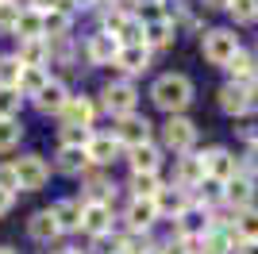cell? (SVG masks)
Listing matches in <instances>:
<instances>
[{
    "label": "cell",
    "mask_w": 258,
    "mask_h": 254,
    "mask_svg": "<svg viewBox=\"0 0 258 254\" xmlns=\"http://www.w3.org/2000/svg\"><path fill=\"white\" fill-rule=\"evenodd\" d=\"M12 208H16V193H4V189H0V216H8Z\"/></svg>",
    "instance_id": "obj_48"
},
{
    "label": "cell",
    "mask_w": 258,
    "mask_h": 254,
    "mask_svg": "<svg viewBox=\"0 0 258 254\" xmlns=\"http://www.w3.org/2000/svg\"><path fill=\"white\" fill-rule=\"evenodd\" d=\"M54 254H89V250H81V246H62V250H54Z\"/></svg>",
    "instance_id": "obj_52"
},
{
    "label": "cell",
    "mask_w": 258,
    "mask_h": 254,
    "mask_svg": "<svg viewBox=\"0 0 258 254\" xmlns=\"http://www.w3.org/2000/svg\"><path fill=\"white\" fill-rule=\"evenodd\" d=\"M254 58H258V46H254Z\"/></svg>",
    "instance_id": "obj_55"
},
{
    "label": "cell",
    "mask_w": 258,
    "mask_h": 254,
    "mask_svg": "<svg viewBox=\"0 0 258 254\" xmlns=\"http://www.w3.org/2000/svg\"><path fill=\"white\" fill-rule=\"evenodd\" d=\"M112 135L119 139V147H123V150H131V147H143V143H151L154 123H151L147 116H139V112H131V116H119V119H116Z\"/></svg>",
    "instance_id": "obj_7"
},
{
    "label": "cell",
    "mask_w": 258,
    "mask_h": 254,
    "mask_svg": "<svg viewBox=\"0 0 258 254\" xmlns=\"http://www.w3.org/2000/svg\"><path fill=\"white\" fill-rule=\"evenodd\" d=\"M23 4L20 0H0V35H16V20H20Z\"/></svg>",
    "instance_id": "obj_40"
},
{
    "label": "cell",
    "mask_w": 258,
    "mask_h": 254,
    "mask_svg": "<svg viewBox=\"0 0 258 254\" xmlns=\"http://www.w3.org/2000/svg\"><path fill=\"white\" fill-rule=\"evenodd\" d=\"M93 127H58V147H81L85 150L89 143H93Z\"/></svg>",
    "instance_id": "obj_36"
},
{
    "label": "cell",
    "mask_w": 258,
    "mask_h": 254,
    "mask_svg": "<svg viewBox=\"0 0 258 254\" xmlns=\"http://www.w3.org/2000/svg\"><path fill=\"white\" fill-rule=\"evenodd\" d=\"M23 143V123L20 119H0V154H8Z\"/></svg>",
    "instance_id": "obj_37"
},
{
    "label": "cell",
    "mask_w": 258,
    "mask_h": 254,
    "mask_svg": "<svg viewBox=\"0 0 258 254\" xmlns=\"http://www.w3.org/2000/svg\"><path fill=\"white\" fill-rule=\"evenodd\" d=\"M119 227L123 231H154V223L162 220L158 216V204L154 201H127V208H123V216H119Z\"/></svg>",
    "instance_id": "obj_12"
},
{
    "label": "cell",
    "mask_w": 258,
    "mask_h": 254,
    "mask_svg": "<svg viewBox=\"0 0 258 254\" xmlns=\"http://www.w3.org/2000/svg\"><path fill=\"white\" fill-rule=\"evenodd\" d=\"M27 8L46 16V12H58V8H70V0H27Z\"/></svg>",
    "instance_id": "obj_44"
},
{
    "label": "cell",
    "mask_w": 258,
    "mask_h": 254,
    "mask_svg": "<svg viewBox=\"0 0 258 254\" xmlns=\"http://www.w3.org/2000/svg\"><path fill=\"white\" fill-rule=\"evenodd\" d=\"M158 135H162V147L173 150V154H189L197 147V123L189 116H166Z\"/></svg>",
    "instance_id": "obj_4"
},
{
    "label": "cell",
    "mask_w": 258,
    "mask_h": 254,
    "mask_svg": "<svg viewBox=\"0 0 258 254\" xmlns=\"http://www.w3.org/2000/svg\"><path fill=\"white\" fill-rule=\"evenodd\" d=\"M151 58H154V50H147L143 42H135V46H119L116 66H119V74L131 81V77H139V74H147V70H151Z\"/></svg>",
    "instance_id": "obj_19"
},
{
    "label": "cell",
    "mask_w": 258,
    "mask_h": 254,
    "mask_svg": "<svg viewBox=\"0 0 258 254\" xmlns=\"http://www.w3.org/2000/svg\"><path fill=\"white\" fill-rule=\"evenodd\" d=\"M0 189L20 193V177H16V166H12V162H0Z\"/></svg>",
    "instance_id": "obj_42"
},
{
    "label": "cell",
    "mask_w": 258,
    "mask_h": 254,
    "mask_svg": "<svg viewBox=\"0 0 258 254\" xmlns=\"http://www.w3.org/2000/svg\"><path fill=\"white\" fill-rule=\"evenodd\" d=\"M235 235L239 243H258V208H247V212H235Z\"/></svg>",
    "instance_id": "obj_32"
},
{
    "label": "cell",
    "mask_w": 258,
    "mask_h": 254,
    "mask_svg": "<svg viewBox=\"0 0 258 254\" xmlns=\"http://www.w3.org/2000/svg\"><path fill=\"white\" fill-rule=\"evenodd\" d=\"M89 254H123V231H108L89 239Z\"/></svg>",
    "instance_id": "obj_38"
},
{
    "label": "cell",
    "mask_w": 258,
    "mask_h": 254,
    "mask_svg": "<svg viewBox=\"0 0 258 254\" xmlns=\"http://www.w3.org/2000/svg\"><path fill=\"white\" fill-rule=\"evenodd\" d=\"M50 169L66 173V177H85L93 169V162H89V150H81V147H58V158H54Z\"/></svg>",
    "instance_id": "obj_20"
},
{
    "label": "cell",
    "mask_w": 258,
    "mask_h": 254,
    "mask_svg": "<svg viewBox=\"0 0 258 254\" xmlns=\"http://www.w3.org/2000/svg\"><path fill=\"white\" fill-rule=\"evenodd\" d=\"M12 166H16V177H20L23 193H39V189L50 185V162L43 154H20Z\"/></svg>",
    "instance_id": "obj_5"
},
{
    "label": "cell",
    "mask_w": 258,
    "mask_h": 254,
    "mask_svg": "<svg viewBox=\"0 0 258 254\" xmlns=\"http://www.w3.org/2000/svg\"><path fill=\"white\" fill-rule=\"evenodd\" d=\"M254 197H258L254 177H250V173H243V169H239L231 181H224V208L247 212V208H254Z\"/></svg>",
    "instance_id": "obj_9"
},
{
    "label": "cell",
    "mask_w": 258,
    "mask_h": 254,
    "mask_svg": "<svg viewBox=\"0 0 258 254\" xmlns=\"http://www.w3.org/2000/svg\"><path fill=\"white\" fill-rule=\"evenodd\" d=\"M54 220H58V231L70 235V231H81V201L77 197H62V201L50 204Z\"/></svg>",
    "instance_id": "obj_23"
},
{
    "label": "cell",
    "mask_w": 258,
    "mask_h": 254,
    "mask_svg": "<svg viewBox=\"0 0 258 254\" xmlns=\"http://www.w3.org/2000/svg\"><path fill=\"white\" fill-rule=\"evenodd\" d=\"M239 166H243V173H250V177H258V147H247V154L239 158Z\"/></svg>",
    "instance_id": "obj_45"
},
{
    "label": "cell",
    "mask_w": 258,
    "mask_h": 254,
    "mask_svg": "<svg viewBox=\"0 0 258 254\" xmlns=\"http://www.w3.org/2000/svg\"><path fill=\"white\" fill-rule=\"evenodd\" d=\"M123 254H158L151 231H123Z\"/></svg>",
    "instance_id": "obj_34"
},
{
    "label": "cell",
    "mask_w": 258,
    "mask_h": 254,
    "mask_svg": "<svg viewBox=\"0 0 258 254\" xmlns=\"http://www.w3.org/2000/svg\"><path fill=\"white\" fill-rule=\"evenodd\" d=\"M81 185H85V193L77 197V201H100V204H112L116 208V185H112V177H108L104 169H89L85 177H81Z\"/></svg>",
    "instance_id": "obj_15"
},
{
    "label": "cell",
    "mask_w": 258,
    "mask_h": 254,
    "mask_svg": "<svg viewBox=\"0 0 258 254\" xmlns=\"http://www.w3.org/2000/svg\"><path fill=\"white\" fill-rule=\"evenodd\" d=\"M100 4H104V0H70V12H89V8H100Z\"/></svg>",
    "instance_id": "obj_46"
},
{
    "label": "cell",
    "mask_w": 258,
    "mask_h": 254,
    "mask_svg": "<svg viewBox=\"0 0 258 254\" xmlns=\"http://www.w3.org/2000/svg\"><path fill=\"white\" fill-rule=\"evenodd\" d=\"M224 70H227V77H231V85H247L250 77L258 74V58H254L250 50H243V46H239V50L231 54V62H227Z\"/></svg>",
    "instance_id": "obj_27"
},
{
    "label": "cell",
    "mask_w": 258,
    "mask_h": 254,
    "mask_svg": "<svg viewBox=\"0 0 258 254\" xmlns=\"http://www.w3.org/2000/svg\"><path fill=\"white\" fill-rule=\"evenodd\" d=\"M0 254H20V250H16V246H0Z\"/></svg>",
    "instance_id": "obj_54"
},
{
    "label": "cell",
    "mask_w": 258,
    "mask_h": 254,
    "mask_svg": "<svg viewBox=\"0 0 258 254\" xmlns=\"http://www.w3.org/2000/svg\"><path fill=\"white\" fill-rule=\"evenodd\" d=\"M205 158H201V150H189V154H181L177 158V166H173V185L185 193H193L201 181H205Z\"/></svg>",
    "instance_id": "obj_14"
},
{
    "label": "cell",
    "mask_w": 258,
    "mask_h": 254,
    "mask_svg": "<svg viewBox=\"0 0 258 254\" xmlns=\"http://www.w3.org/2000/svg\"><path fill=\"white\" fill-rule=\"evenodd\" d=\"M12 54L20 58V66H50V42L46 39H20Z\"/></svg>",
    "instance_id": "obj_25"
},
{
    "label": "cell",
    "mask_w": 258,
    "mask_h": 254,
    "mask_svg": "<svg viewBox=\"0 0 258 254\" xmlns=\"http://www.w3.org/2000/svg\"><path fill=\"white\" fill-rule=\"evenodd\" d=\"M46 81H50V70H46V66H23V70H20V85H16V89H20L23 100H35V96L43 93Z\"/></svg>",
    "instance_id": "obj_28"
},
{
    "label": "cell",
    "mask_w": 258,
    "mask_h": 254,
    "mask_svg": "<svg viewBox=\"0 0 258 254\" xmlns=\"http://www.w3.org/2000/svg\"><path fill=\"white\" fill-rule=\"evenodd\" d=\"M247 93H250V104L258 108V74H254V77H250V81H247Z\"/></svg>",
    "instance_id": "obj_49"
},
{
    "label": "cell",
    "mask_w": 258,
    "mask_h": 254,
    "mask_svg": "<svg viewBox=\"0 0 258 254\" xmlns=\"http://www.w3.org/2000/svg\"><path fill=\"white\" fill-rule=\"evenodd\" d=\"M154 204H158V216H162V220H177L181 212H189V204H193V193L177 189V185H166V189L154 197Z\"/></svg>",
    "instance_id": "obj_22"
},
{
    "label": "cell",
    "mask_w": 258,
    "mask_h": 254,
    "mask_svg": "<svg viewBox=\"0 0 258 254\" xmlns=\"http://www.w3.org/2000/svg\"><path fill=\"white\" fill-rule=\"evenodd\" d=\"M97 112H100V104H97V96H70L66 100V108H62V127H93L97 123Z\"/></svg>",
    "instance_id": "obj_10"
},
{
    "label": "cell",
    "mask_w": 258,
    "mask_h": 254,
    "mask_svg": "<svg viewBox=\"0 0 258 254\" xmlns=\"http://www.w3.org/2000/svg\"><path fill=\"white\" fill-rule=\"evenodd\" d=\"M70 85L66 81H58V77H50V81L43 85V93L35 96L31 104L39 108V112H43V116H62V108H66V100H70Z\"/></svg>",
    "instance_id": "obj_16"
},
{
    "label": "cell",
    "mask_w": 258,
    "mask_h": 254,
    "mask_svg": "<svg viewBox=\"0 0 258 254\" xmlns=\"http://www.w3.org/2000/svg\"><path fill=\"white\" fill-rule=\"evenodd\" d=\"M20 108H23L20 89H0V119H20Z\"/></svg>",
    "instance_id": "obj_41"
},
{
    "label": "cell",
    "mask_w": 258,
    "mask_h": 254,
    "mask_svg": "<svg viewBox=\"0 0 258 254\" xmlns=\"http://www.w3.org/2000/svg\"><path fill=\"white\" fill-rule=\"evenodd\" d=\"M173 39H177V27H173L170 16H158V20L143 23V46L147 50H166V46H173Z\"/></svg>",
    "instance_id": "obj_17"
},
{
    "label": "cell",
    "mask_w": 258,
    "mask_h": 254,
    "mask_svg": "<svg viewBox=\"0 0 258 254\" xmlns=\"http://www.w3.org/2000/svg\"><path fill=\"white\" fill-rule=\"evenodd\" d=\"M162 189H166L162 173H131V177H127V193H131V201H154Z\"/></svg>",
    "instance_id": "obj_26"
},
{
    "label": "cell",
    "mask_w": 258,
    "mask_h": 254,
    "mask_svg": "<svg viewBox=\"0 0 258 254\" xmlns=\"http://www.w3.org/2000/svg\"><path fill=\"white\" fill-rule=\"evenodd\" d=\"M27 235H31L35 243H54L58 239V220H54V212L50 208H39V212H31V220H27Z\"/></svg>",
    "instance_id": "obj_24"
},
{
    "label": "cell",
    "mask_w": 258,
    "mask_h": 254,
    "mask_svg": "<svg viewBox=\"0 0 258 254\" xmlns=\"http://www.w3.org/2000/svg\"><path fill=\"white\" fill-rule=\"evenodd\" d=\"M235 254H258V243H239Z\"/></svg>",
    "instance_id": "obj_51"
},
{
    "label": "cell",
    "mask_w": 258,
    "mask_h": 254,
    "mask_svg": "<svg viewBox=\"0 0 258 254\" xmlns=\"http://www.w3.org/2000/svg\"><path fill=\"white\" fill-rule=\"evenodd\" d=\"M239 46H243V42H239L235 27H208V31H201V54H205L212 66H227Z\"/></svg>",
    "instance_id": "obj_3"
},
{
    "label": "cell",
    "mask_w": 258,
    "mask_h": 254,
    "mask_svg": "<svg viewBox=\"0 0 258 254\" xmlns=\"http://www.w3.org/2000/svg\"><path fill=\"white\" fill-rule=\"evenodd\" d=\"M100 112H108L112 119L119 116H131V112H139V89H135V81H127V77H112V81L100 89Z\"/></svg>",
    "instance_id": "obj_2"
},
{
    "label": "cell",
    "mask_w": 258,
    "mask_h": 254,
    "mask_svg": "<svg viewBox=\"0 0 258 254\" xmlns=\"http://www.w3.org/2000/svg\"><path fill=\"white\" fill-rule=\"evenodd\" d=\"M116 208L100 201H81V235L85 239H97V235H108L116 227Z\"/></svg>",
    "instance_id": "obj_6"
},
{
    "label": "cell",
    "mask_w": 258,
    "mask_h": 254,
    "mask_svg": "<svg viewBox=\"0 0 258 254\" xmlns=\"http://www.w3.org/2000/svg\"><path fill=\"white\" fill-rule=\"evenodd\" d=\"M127 154V162H131V173H162V147L158 143H143V147H131V150H123Z\"/></svg>",
    "instance_id": "obj_21"
},
{
    "label": "cell",
    "mask_w": 258,
    "mask_h": 254,
    "mask_svg": "<svg viewBox=\"0 0 258 254\" xmlns=\"http://www.w3.org/2000/svg\"><path fill=\"white\" fill-rule=\"evenodd\" d=\"M201 4H205V8H224V12H227V4H231V0H201Z\"/></svg>",
    "instance_id": "obj_50"
},
{
    "label": "cell",
    "mask_w": 258,
    "mask_h": 254,
    "mask_svg": "<svg viewBox=\"0 0 258 254\" xmlns=\"http://www.w3.org/2000/svg\"><path fill=\"white\" fill-rule=\"evenodd\" d=\"M193 204H201L205 212H220V208H224V181L205 177V181L193 189Z\"/></svg>",
    "instance_id": "obj_29"
},
{
    "label": "cell",
    "mask_w": 258,
    "mask_h": 254,
    "mask_svg": "<svg viewBox=\"0 0 258 254\" xmlns=\"http://www.w3.org/2000/svg\"><path fill=\"white\" fill-rule=\"evenodd\" d=\"M50 42V62H58V66H74L77 62V42H74V35H66V39H46Z\"/></svg>",
    "instance_id": "obj_33"
},
{
    "label": "cell",
    "mask_w": 258,
    "mask_h": 254,
    "mask_svg": "<svg viewBox=\"0 0 258 254\" xmlns=\"http://www.w3.org/2000/svg\"><path fill=\"white\" fill-rule=\"evenodd\" d=\"M243 139H247V147H258V119H250V123L243 127Z\"/></svg>",
    "instance_id": "obj_47"
},
{
    "label": "cell",
    "mask_w": 258,
    "mask_h": 254,
    "mask_svg": "<svg viewBox=\"0 0 258 254\" xmlns=\"http://www.w3.org/2000/svg\"><path fill=\"white\" fill-rule=\"evenodd\" d=\"M227 16L235 20V27L258 23V0H231V4H227Z\"/></svg>",
    "instance_id": "obj_35"
},
{
    "label": "cell",
    "mask_w": 258,
    "mask_h": 254,
    "mask_svg": "<svg viewBox=\"0 0 258 254\" xmlns=\"http://www.w3.org/2000/svg\"><path fill=\"white\" fill-rule=\"evenodd\" d=\"M201 158H205V173L212 181H231L239 173V158L231 154L227 147H208V150H201Z\"/></svg>",
    "instance_id": "obj_11"
},
{
    "label": "cell",
    "mask_w": 258,
    "mask_h": 254,
    "mask_svg": "<svg viewBox=\"0 0 258 254\" xmlns=\"http://www.w3.org/2000/svg\"><path fill=\"white\" fill-rule=\"evenodd\" d=\"M216 104H220V112H224V116H231V119H243V116H250V112H254L247 85H231V81L216 93Z\"/></svg>",
    "instance_id": "obj_13"
},
{
    "label": "cell",
    "mask_w": 258,
    "mask_h": 254,
    "mask_svg": "<svg viewBox=\"0 0 258 254\" xmlns=\"http://www.w3.org/2000/svg\"><path fill=\"white\" fill-rule=\"evenodd\" d=\"M85 150H89V162H93L97 169H108L119 154H123V147H119V139L112 135V131H97V135H93V143H89Z\"/></svg>",
    "instance_id": "obj_18"
},
{
    "label": "cell",
    "mask_w": 258,
    "mask_h": 254,
    "mask_svg": "<svg viewBox=\"0 0 258 254\" xmlns=\"http://www.w3.org/2000/svg\"><path fill=\"white\" fill-rule=\"evenodd\" d=\"M81 54H85V62H89V66H116L119 39L97 27L93 35H85V42H81Z\"/></svg>",
    "instance_id": "obj_8"
},
{
    "label": "cell",
    "mask_w": 258,
    "mask_h": 254,
    "mask_svg": "<svg viewBox=\"0 0 258 254\" xmlns=\"http://www.w3.org/2000/svg\"><path fill=\"white\" fill-rule=\"evenodd\" d=\"M20 58L16 54H0V89H16L20 85Z\"/></svg>",
    "instance_id": "obj_39"
},
{
    "label": "cell",
    "mask_w": 258,
    "mask_h": 254,
    "mask_svg": "<svg viewBox=\"0 0 258 254\" xmlns=\"http://www.w3.org/2000/svg\"><path fill=\"white\" fill-rule=\"evenodd\" d=\"M139 8H154V4H166V0H135Z\"/></svg>",
    "instance_id": "obj_53"
},
{
    "label": "cell",
    "mask_w": 258,
    "mask_h": 254,
    "mask_svg": "<svg viewBox=\"0 0 258 254\" xmlns=\"http://www.w3.org/2000/svg\"><path fill=\"white\" fill-rule=\"evenodd\" d=\"M12 39H16V42H20V39H43V16L23 4L20 20H16V35H12Z\"/></svg>",
    "instance_id": "obj_31"
},
{
    "label": "cell",
    "mask_w": 258,
    "mask_h": 254,
    "mask_svg": "<svg viewBox=\"0 0 258 254\" xmlns=\"http://www.w3.org/2000/svg\"><path fill=\"white\" fill-rule=\"evenodd\" d=\"M66 35H74V12L70 8L46 12L43 16V39H66Z\"/></svg>",
    "instance_id": "obj_30"
},
{
    "label": "cell",
    "mask_w": 258,
    "mask_h": 254,
    "mask_svg": "<svg viewBox=\"0 0 258 254\" xmlns=\"http://www.w3.org/2000/svg\"><path fill=\"white\" fill-rule=\"evenodd\" d=\"M201 243H185V239H166V243H158V254H193Z\"/></svg>",
    "instance_id": "obj_43"
},
{
    "label": "cell",
    "mask_w": 258,
    "mask_h": 254,
    "mask_svg": "<svg viewBox=\"0 0 258 254\" xmlns=\"http://www.w3.org/2000/svg\"><path fill=\"white\" fill-rule=\"evenodd\" d=\"M193 96H197V89H193V81L185 74H162V77H154V85H151V100H154V108L158 112H166V116H185V108L193 104Z\"/></svg>",
    "instance_id": "obj_1"
}]
</instances>
